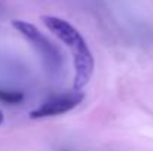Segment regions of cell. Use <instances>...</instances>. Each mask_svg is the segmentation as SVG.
Returning a JSON list of instances; mask_svg holds the SVG:
<instances>
[{
	"instance_id": "6da1fadb",
	"label": "cell",
	"mask_w": 153,
	"mask_h": 151,
	"mask_svg": "<svg viewBox=\"0 0 153 151\" xmlns=\"http://www.w3.org/2000/svg\"><path fill=\"white\" fill-rule=\"evenodd\" d=\"M42 21L53 36H56L65 46L70 48L74 65L73 89L82 91L89 83L94 73V56L88 48V43L85 42L83 36L77 31V28L65 19L46 15L42 16Z\"/></svg>"
},
{
	"instance_id": "7a4b0ae2",
	"label": "cell",
	"mask_w": 153,
	"mask_h": 151,
	"mask_svg": "<svg viewBox=\"0 0 153 151\" xmlns=\"http://www.w3.org/2000/svg\"><path fill=\"white\" fill-rule=\"evenodd\" d=\"M13 28L27 39V42L37 50V53L40 55L46 70L51 74H58V71L62 67V53L56 48L55 43H52L51 40L43 36V33L33 24L22 21V19H13L12 21Z\"/></svg>"
},
{
	"instance_id": "3957f363",
	"label": "cell",
	"mask_w": 153,
	"mask_h": 151,
	"mask_svg": "<svg viewBox=\"0 0 153 151\" xmlns=\"http://www.w3.org/2000/svg\"><path fill=\"white\" fill-rule=\"evenodd\" d=\"M85 98L82 91H74L64 94V95H58L53 96L51 99L45 101L39 108L33 110L30 113L31 119H45V117H53V116H61L65 114L68 111H71L73 108H76Z\"/></svg>"
},
{
	"instance_id": "277c9868",
	"label": "cell",
	"mask_w": 153,
	"mask_h": 151,
	"mask_svg": "<svg viewBox=\"0 0 153 151\" xmlns=\"http://www.w3.org/2000/svg\"><path fill=\"white\" fill-rule=\"evenodd\" d=\"M0 101L7 102V104H18L19 101H22V94L0 89Z\"/></svg>"
},
{
	"instance_id": "5b68a950",
	"label": "cell",
	"mask_w": 153,
	"mask_h": 151,
	"mask_svg": "<svg viewBox=\"0 0 153 151\" xmlns=\"http://www.w3.org/2000/svg\"><path fill=\"white\" fill-rule=\"evenodd\" d=\"M3 122H4V114H3V111L0 110V126L3 124Z\"/></svg>"
}]
</instances>
